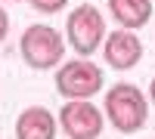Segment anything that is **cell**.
Returning <instances> with one entry per match:
<instances>
[{
    "instance_id": "1",
    "label": "cell",
    "mask_w": 155,
    "mask_h": 139,
    "mask_svg": "<svg viewBox=\"0 0 155 139\" xmlns=\"http://www.w3.org/2000/svg\"><path fill=\"white\" fill-rule=\"evenodd\" d=\"M102 118L118 133H137L143 130V124L149 118V99L143 96V90L134 84H115L106 93V102H102Z\"/></svg>"
},
{
    "instance_id": "2",
    "label": "cell",
    "mask_w": 155,
    "mask_h": 139,
    "mask_svg": "<svg viewBox=\"0 0 155 139\" xmlns=\"http://www.w3.org/2000/svg\"><path fill=\"white\" fill-rule=\"evenodd\" d=\"M19 49H22V59L28 62L31 68L47 71V68L62 65L65 37L56 28H50V25H28L25 34H22V40H19Z\"/></svg>"
},
{
    "instance_id": "3",
    "label": "cell",
    "mask_w": 155,
    "mask_h": 139,
    "mask_svg": "<svg viewBox=\"0 0 155 139\" xmlns=\"http://www.w3.org/2000/svg\"><path fill=\"white\" fill-rule=\"evenodd\" d=\"M106 74L90 59H71L56 71V90L62 99H90L102 90Z\"/></svg>"
},
{
    "instance_id": "4",
    "label": "cell",
    "mask_w": 155,
    "mask_h": 139,
    "mask_svg": "<svg viewBox=\"0 0 155 139\" xmlns=\"http://www.w3.org/2000/svg\"><path fill=\"white\" fill-rule=\"evenodd\" d=\"M68 43L78 56H93L96 49L102 46V37H106V19H102V12L96 6H74L68 12Z\"/></svg>"
},
{
    "instance_id": "5",
    "label": "cell",
    "mask_w": 155,
    "mask_h": 139,
    "mask_svg": "<svg viewBox=\"0 0 155 139\" xmlns=\"http://www.w3.org/2000/svg\"><path fill=\"white\" fill-rule=\"evenodd\" d=\"M56 124L68 139H99L106 118L90 99H65V105L59 108Z\"/></svg>"
},
{
    "instance_id": "6",
    "label": "cell",
    "mask_w": 155,
    "mask_h": 139,
    "mask_svg": "<svg viewBox=\"0 0 155 139\" xmlns=\"http://www.w3.org/2000/svg\"><path fill=\"white\" fill-rule=\"evenodd\" d=\"M102 56H106V65H112L115 71H130L143 59V40L127 28L112 31L109 37H102Z\"/></svg>"
},
{
    "instance_id": "7",
    "label": "cell",
    "mask_w": 155,
    "mask_h": 139,
    "mask_svg": "<svg viewBox=\"0 0 155 139\" xmlns=\"http://www.w3.org/2000/svg\"><path fill=\"white\" fill-rule=\"evenodd\" d=\"M59 133V124L56 115L44 105H31L19 111L16 118V139H56Z\"/></svg>"
},
{
    "instance_id": "8",
    "label": "cell",
    "mask_w": 155,
    "mask_h": 139,
    "mask_svg": "<svg viewBox=\"0 0 155 139\" xmlns=\"http://www.w3.org/2000/svg\"><path fill=\"white\" fill-rule=\"evenodd\" d=\"M109 12L121 28L137 31V28L152 22L155 6H152V0H109Z\"/></svg>"
},
{
    "instance_id": "9",
    "label": "cell",
    "mask_w": 155,
    "mask_h": 139,
    "mask_svg": "<svg viewBox=\"0 0 155 139\" xmlns=\"http://www.w3.org/2000/svg\"><path fill=\"white\" fill-rule=\"evenodd\" d=\"M28 3H31V9H37V12H59L68 0H28Z\"/></svg>"
},
{
    "instance_id": "10",
    "label": "cell",
    "mask_w": 155,
    "mask_h": 139,
    "mask_svg": "<svg viewBox=\"0 0 155 139\" xmlns=\"http://www.w3.org/2000/svg\"><path fill=\"white\" fill-rule=\"evenodd\" d=\"M6 34H9V16H6V9L0 6V43L6 40Z\"/></svg>"
},
{
    "instance_id": "11",
    "label": "cell",
    "mask_w": 155,
    "mask_h": 139,
    "mask_svg": "<svg viewBox=\"0 0 155 139\" xmlns=\"http://www.w3.org/2000/svg\"><path fill=\"white\" fill-rule=\"evenodd\" d=\"M149 102L155 105V77H152V84H149Z\"/></svg>"
}]
</instances>
